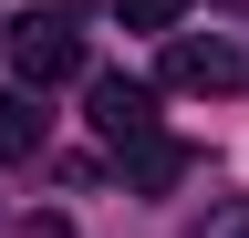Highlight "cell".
<instances>
[{
	"label": "cell",
	"mask_w": 249,
	"mask_h": 238,
	"mask_svg": "<svg viewBox=\"0 0 249 238\" xmlns=\"http://www.w3.org/2000/svg\"><path fill=\"white\" fill-rule=\"evenodd\" d=\"M166 83H177V94H239L249 63H239L218 32H166Z\"/></svg>",
	"instance_id": "3957f363"
},
{
	"label": "cell",
	"mask_w": 249,
	"mask_h": 238,
	"mask_svg": "<svg viewBox=\"0 0 249 238\" xmlns=\"http://www.w3.org/2000/svg\"><path fill=\"white\" fill-rule=\"evenodd\" d=\"M187 238H249V197H229V207H208Z\"/></svg>",
	"instance_id": "52a82bcc"
},
{
	"label": "cell",
	"mask_w": 249,
	"mask_h": 238,
	"mask_svg": "<svg viewBox=\"0 0 249 238\" xmlns=\"http://www.w3.org/2000/svg\"><path fill=\"white\" fill-rule=\"evenodd\" d=\"M31 238H73V228H62V218H42V228H31Z\"/></svg>",
	"instance_id": "ba28073f"
},
{
	"label": "cell",
	"mask_w": 249,
	"mask_h": 238,
	"mask_svg": "<svg viewBox=\"0 0 249 238\" xmlns=\"http://www.w3.org/2000/svg\"><path fill=\"white\" fill-rule=\"evenodd\" d=\"M0 52H11V73H21V83H42V94L83 73V32H73L62 11H21L11 32H0Z\"/></svg>",
	"instance_id": "6da1fadb"
},
{
	"label": "cell",
	"mask_w": 249,
	"mask_h": 238,
	"mask_svg": "<svg viewBox=\"0 0 249 238\" xmlns=\"http://www.w3.org/2000/svg\"><path fill=\"white\" fill-rule=\"evenodd\" d=\"M83 104H93V135H104L114 156H135V145H156V83L93 73V83H83Z\"/></svg>",
	"instance_id": "7a4b0ae2"
},
{
	"label": "cell",
	"mask_w": 249,
	"mask_h": 238,
	"mask_svg": "<svg viewBox=\"0 0 249 238\" xmlns=\"http://www.w3.org/2000/svg\"><path fill=\"white\" fill-rule=\"evenodd\" d=\"M114 21H124V32H156V42H166V32H187V0H114Z\"/></svg>",
	"instance_id": "5b68a950"
},
{
	"label": "cell",
	"mask_w": 249,
	"mask_h": 238,
	"mask_svg": "<svg viewBox=\"0 0 249 238\" xmlns=\"http://www.w3.org/2000/svg\"><path fill=\"white\" fill-rule=\"evenodd\" d=\"M124 176H135L145 197H166L177 176H187V145H166V135H156V145H135V156H124Z\"/></svg>",
	"instance_id": "277c9868"
},
{
	"label": "cell",
	"mask_w": 249,
	"mask_h": 238,
	"mask_svg": "<svg viewBox=\"0 0 249 238\" xmlns=\"http://www.w3.org/2000/svg\"><path fill=\"white\" fill-rule=\"evenodd\" d=\"M0 156H42V114L21 94H0Z\"/></svg>",
	"instance_id": "8992f818"
}]
</instances>
